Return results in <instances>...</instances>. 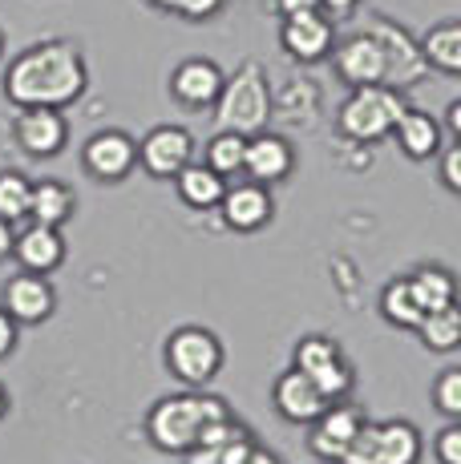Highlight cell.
<instances>
[{"instance_id": "obj_25", "label": "cell", "mask_w": 461, "mask_h": 464, "mask_svg": "<svg viewBox=\"0 0 461 464\" xmlns=\"http://www.w3.org/2000/svg\"><path fill=\"white\" fill-rule=\"evenodd\" d=\"M413 287V299L421 311H437V307H449V303H457V279L454 271H446V266H417L413 275H405Z\"/></svg>"}, {"instance_id": "obj_33", "label": "cell", "mask_w": 461, "mask_h": 464, "mask_svg": "<svg viewBox=\"0 0 461 464\" xmlns=\"http://www.w3.org/2000/svg\"><path fill=\"white\" fill-rule=\"evenodd\" d=\"M336 464H377V420H360Z\"/></svg>"}, {"instance_id": "obj_31", "label": "cell", "mask_w": 461, "mask_h": 464, "mask_svg": "<svg viewBox=\"0 0 461 464\" xmlns=\"http://www.w3.org/2000/svg\"><path fill=\"white\" fill-rule=\"evenodd\" d=\"M340 343L336 339H328V335H304L296 343V368L299 372H316V368H324V363H332V360H340Z\"/></svg>"}, {"instance_id": "obj_6", "label": "cell", "mask_w": 461, "mask_h": 464, "mask_svg": "<svg viewBox=\"0 0 461 464\" xmlns=\"http://www.w3.org/2000/svg\"><path fill=\"white\" fill-rule=\"evenodd\" d=\"M368 33L380 41V49H385V85L388 89H409L421 82V73L429 65H425V57H421V44H417L401 24L377 16V21L368 24Z\"/></svg>"}, {"instance_id": "obj_14", "label": "cell", "mask_w": 461, "mask_h": 464, "mask_svg": "<svg viewBox=\"0 0 461 464\" xmlns=\"http://www.w3.org/2000/svg\"><path fill=\"white\" fill-rule=\"evenodd\" d=\"M296 169V150H291L288 138L280 133H251L243 146V174L251 182H263V186H276L283 178Z\"/></svg>"}, {"instance_id": "obj_2", "label": "cell", "mask_w": 461, "mask_h": 464, "mask_svg": "<svg viewBox=\"0 0 461 464\" xmlns=\"http://www.w3.org/2000/svg\"><path fill=\"white\" fill-rule=\"evenodd\" d=\"M230 408L223 396H211L207 388H186L174 396H162L154 408L146 412V440L158 452L182 457L211 424L227 420Z\"/></svg>"}, {"instance_id": "obj_12", "label": "cell", "mask_w": 461, "mask_h": 464, "mask_svg": "<svg viewBox=\"0 0 461 464\" xmlns=\"http://www.w3.org/2000/svg\"><path fill=\"white\" fill-rule=\"evenodd\" d=\"M255 436H251V428H243L239 420H219V424H211L207 432L199 436V440L191 444V449L182 452V460L186 464H239L247 457V452L255 449Z\"/></svg>"}, {"instance_id": "obj_1", "label": "cell", "mask_w": 461, "mask_h": 464, "mask_svg": "<svg viewBox=\"0 0 461 464\" xmlns=\"http://www.w3.org/2000/svg\"><path fill=\"white\" fill-rule=\"evenodd\" d=\"M90 85L85 57L74 41H41L29 44L5 73V97L25 110V105H49L65 110Z\"/></svg>"}, {"instance_id": "obj_18", "label": "cell", "mask_w": 461, "mask_h": 464, "mask_svg": "<svg viewBox=\"0 0 461 464\" xmlns=\"http://www.w3.org/2000/svg\"><path fill=\"white\" fill-rule=\"evenodd\" d=\"M13 258L21 263V271L53 275L61 263H65V238H61L57 227L29 222L25 230H16L13 235Z\"/></svg>"}, {"instance_id": "obj_24", "label": "cell", "mask_w": 461, "mask_h": 464, "mask_svg": "<svg viewBox=\"0 0 461 464\" xmlns=\"http://www.w3.org/2000/svg\"><path fill=\"white\" fill-rule=\"evenodd\" d=\"M417 44H421L425 65H433L437 73H446V77H457L461 73V24L457 21L433 24V29L425 33Z\"/></svg>"}, {"instance_id": "obj_28", "label": "cell", "mask_w": 461, "mask_h": 464, "mask_svg": "<svg viewBox=\"0 0 461 464\" xmlns=\"http://www.w3.org/2000/svg\"><path fill=\"white\" fill-rule=\"evenodd\" d=\"M243 146H247L243 133L219 130L215 138L207 141V150H202V162L215 169L219 178H239L243 174Z\"/></svg>"}, {"instance_id": "obj_40", "label": "cell", "mask_w": 461, "mask_h": 464, "mask_svg": "<svg viewBox=\"0 0 461 464\" xmlns=\"http://www.w3.org/2000/svg\"><path fill=\"white\" fill-rule=\"evenodd\" d=\"M446 126H449V138H461V102H449V110H446Z\"/></svg>"}, {"instance_id": "obj_17", "label": "cell", "mask_w": 461, "mask_h": 464, "mask_svg": "<svg viewBox=\"0 0 461 464\" xmlns=\"http://www.w3.org/2000/svg\"><path fill=\"white\" fill-rule=\"evenodd\" d=\"M360 420H365V412H360L357 404H344V400L328 404L324 412L312 420V452L324 464H336L340 460V452L348 449L352 432L360 428Z\"/></svg>"}, {"instance_id": "obj_42", "label": "cell", "mask_w": 461, "mask_h": 464, "mask_svg": "<svg viewBox=\"0 0 461 464\" xmlns=\"http://www.w3.org/2000/svg\"><path fill=\"white\" fill-rule=\"evenodd\" d=\"M5 412H8V392H5V383H0V420H5Z\"/></svg>"}, {"instance_id": "obj_9", "label": "cell", "mask_w": 461, "mask_h": 464, "mask_svg": "<svg viewBox=\"0 0 461 464\" xmlns=\"http://www.w3.org/2000/svg\"><path fill=\"white\" fill-rule=\"evenodd\" d=\"M280 44L288 57L304 61H320L332 53V21L320 13V8H299V13H283V24H280Z\"/></svg>"}, {"instance_id": "obj_41", "label": "cell", "mask_w": 461, "mask_h": 464, "mask_svg": "<svg viewBox=\"0 0 461 464\" xmlns=\"http://www.w3.org/2000/svg\"><path fill=\"white\" fill-rule=\"evenodd\" d=\"M299 8H320V0H280V13H299Z\"/></svg>"}, {"instance_id": "obj_30", "label": "cell", "mask_w": 461, "mask_h": 464, "mask_svg": "<svg viewBox=\"0 0 461 464\" xmlns=\"http://www.w3.org/2000/svg\"><path fill=\"white\" fill-rule=\"evenodd\" d=\"M308 376H312V383L324 392L328 400H332V404H336V400L348 396L352 383H357V376H352V363L344 360V355H340V360H332V363H324V368L308 372Z\"/></svg>"}, {"instance_id": "obj_37", "label": "cell", "mask_w": 461, "mask_h": 464, "mask_svg": "<svg viewBox=\"0 0 461 464\" xmlns=\"http://www.w3.org/2000/svg\"><path fill=\"white\" fill-rule=\"evenodd\" d=\"M16 319L8 315L5 307H0V360H8V355H13V347H16Z\"/></svg>"}, {"instance_id": "obj_10", "label": "cell", "mask_w": 461, "mask_h": 464, "mask_svg": "<svg viewBox=\"0 0 461 464\" xmlns=\"http://www.w3.org/2000/svg\"><path fill=\"white\" fill-rule=\"evenodd\" d=\"M82 166L90 169L97 182H122V178H130L138 166V141L122 130H102L85 141Z\"/></svg>"}, {"instance_id": "obj_20", "label": "cell", "mask_w": 461, "mask_h": 464, "mask_svg": "<svg viewBox=\"0 0 461 464\" xmlns=\"http://www.w3.org/2000/svg\"><path fill=\"white\" fill-rule=\"evenodd\" d=\"M393 133H397V146H401L405 158H413V162H429V158H437L441 141H446L441 121L429 118V113H421V110H405L401 121L393 126Z\"/></svg>"}, {"instance_id": "obj_8", "label": "cell", "mask_w": 461, "mask_h": 464, "mask_svg": "<svg viewBox=\"0 0 461 464\" xmlns=\"http://www.w3.org/2000/svg\"><path fill=\"white\" fill-rule=\"evenodd\" d=\"M219 214H223V227L239 230V235H251V230L268 227L271 214H276V198H271V186L263 182H227L223 198H219Z\"/></svg>"}, {"instance_id": "obj_27", "label": "cell", "mask_w": 461, "mask_h": 464, "mask_svg": "<svg viewBox=\"0 0 461 464\" xmlns=\"http://www.w3.org/2000/svg\"><path fill=\"white\" fill-rule=\"evenodd\" d=\"M380 315H385V324H393V327H401V332H413L417 324H421V315L425 311L417 307V299H413V287H409V279H393V283H385V291H380Z\"/></svg>"}, {"instance_id": "obj_19", "label": "cell", "mask_w": 461, "mask_h": 464, "mask_svg": "<svg viewBox=\"0 0 461 464\" xmlns=\"http://www.w3.org/2000/svg\"><path fill=\"white\" fill-rule=\"evenodd\" d=\"M223 89V69L207 57H186L179 69L171 73V93L179 97L186 110H202L211 105Z\"/></svg>"}, {"instance_id": "obj_15", "label": "cell", "mask_w": 461, "mask_h": 464, "mask_svg": "<svg viewBox=\"0 0 461 464\" xmlns=\"http://www.w3.org/2000/svg\"><path fill=\"white\" fill-rule=\"evenodd\" d=\"M336 73L352 89L357 85H385V49L372 33H352L348 41L336 44Z\"/></svg>"}, {"instance_id": "obj_5", "label": "cell", "mask_w": 461, "mask_h": 464, "mask_svg": "<svg viewBox=\"0 0 461 464\" xmlns=\"http://www.w3.org/2000/svg\"><path fill=\"white\" fill-rule=\"evenodd\" d=\"M166 368L171 376L186 383V388H207L211 380L223 372V343H219L215 332L207 327H179V332L166 335Z\"/></svg>"}, {"instance_id": "obj_44", "label": "cell", "mask_w": 461, "mask_h": 464, "mask_svg": "<svg viewBox=\"0 0 461 464\" xmlns=\"http://www.w3.org/2000/svg\"><path fill=\"white\" fill-rule=\"evenodd\" d=\"M0 53H5V37H0Z\"/></svg>"}, {"instance_id": "obj_29", "label": "cell", "mask_w": 461, "mask_h": 464, "mask_svg": "<svg viewBox=\"0 0 461 464\" xmlns=\"http://www.w3.org/2000/svg\"><path fill=\"white\" fill-rule=\"evenodd\" d=\"M29 190L33 182L21 169H0V218L13 222V227L29 218Z\"/></svg>"}, {"instance_id": "obj_11", "label": "cell", "mask_w": 461, "mask_h": 464, "mask_svg": "<svg viewBox=\"0 0 461 464\" xmlns=\"http://www.w3.org/2000/svg\"><path fill=\"white\" fill-rule=\"evenodd\" d=\"M13 138L29 158H57L61 150H65L69 126H65V118H61V110L25 105L13 121Z\"/></svg>"}, {"instance_id": "obj_26", "label": "cell", "mask_w": 461, "mask_h": 464, "mask_svg": "<svg viewBox=\"0 0 461 464\" xmlns=\"http://www.w3.org/2000/svg\"><path fill=\"white\" fill-rule=\"evenodd\" d=\"M417 335H421V343L429 347V352H454L461 343V311L457 303H449V307H437V311H425L421 324L413 327Z\"/></svg>"}, {"instance_id": "obj_7", "label": "cell", "mask_w": 461, "mask_h": 464, "mask_svg": "<svg viewBox=\"0 0 461 464\" xmlns=\"http://www.w3.org/2000/svg\"><path fill=\"white\" fill-rule=\"evenodd\" d=\"M186 162H194V138L182 126H154L138 146V166L158 182H171Z\"/></svg>"}, {"instance_id": "obj_43", "label": "cell", "mask_w": 461, "mask_h": 464, "mask_svg": "<svg viewBox=\"0 0 461 464\" xmlns=\"http://www.w3.org/2000/svg\"><path fill=\"white\" fill-rule=\"evenodd\" d=\"M150 5H154V8H166V13H174V5H179V0H150Z\"/></svg>"}, {"instance_id": "obj_13", "label": "cell", "mask_w": 461, "mask_h": 464, "mask_svg": "<svg viewBox=\"0 0 461 464\" xmlns=\"http://www.w3.org/2000/svg\"><path fill=\"white\" fill-rule=\"evenodd\" d=\"M271 404H276V412L288 424H312L316 416H320L324 408L332 404V400H328L324 392L316 388L308 372L291 368V372H283V376L271 383Z\"/></svg>"}, {"instance_id": "obj_21", "label": "cell", "mask_w": 461, "mask_h": 464, "mask_svg": "<svg viewBox=\"0 0 461 464\" xmlns=\"http://www.w3.org/2000/svg\"><path fill=\"white\" fill-rule=\"evenodd\" d=\"M77 210V198L74 190H69L65 182H57V178H41V182H33L29 190V222H41V227H65L69 218H74Z\"/></svg>"}, {"instance_id": "obj_3", "label": "cell", "mask_w": 461, "mask_h": 464, "mask_svg": "<svg viewBox=\"0 0 461 464\" xmlns=\"http://www.w3.org/2000/svg\"><path fill=\"white\" fill-rule=\"evenodd\" d=\"M211 105H215L219 130L243 133V138L260 133L271 118V85L263 65H255V61L239 65L230 77H223V89H219V97Z\"/></svg>"}, {"instance_id": "obj_4", "label": "cell", "mask_w": 461, "mask_h": 464, "mask_svg": "<svg viewBox=\"0 0 461 464\" xmlns=\"http://www.w3.org/2000/svg\"><path fill=\"white\" fill-rule=\"evenodd\" d=\"M409 110L401 97V89L388 85H357L348 93V102L336 113V130L357 146H377L380 138H388L393 126L401 121V113Z\"/></svg>"}, {"instance_id": "obj_22", "label": "cell", "mask_w": 461, "mask_h": 464, "mask_svg": "<svg viewBox=\"0 0 461 464\" xmlns=\"http://www.w3.org/2000/svg\"><path fill=\"white\" fill-rule=\"evenodd\" d=\"M171 182H174L179 198H182L191 210H215V207H219V198H223L227 178H219L207 162H186L179 174L171 178Z\"/></svg>"}, {"instance_id": "obj_35", "label": "cell", "mask_w": 461, "mask_h": 464, "mask_svg": "<svg viewBox=\"0 0 461 464\" xmlns=\"http://www.w3.org/2000/svg\"><path fill=\"white\" fill-rule=\"evenodd\" d=\"M441 154V182L449 194H461V141L449 138V146L437 150Z\"/></svg>"}, {"instance_id": "obj_23", "label": "cell", "mask_w": 461, "mask_h": 464, "mask_svg": "<svg viewBox=\"0 0 461 464\" xmlns=\"http://www.w3.org/2000/svg\"><path fill=\"white\" fill-rule=\"evenodd\" d=\"M421 432L413 420H377V464H421Z\"/></svg>"}, {"instance_id": "obj_38", "label": "cell", "mask_w": 461, "mask_h": 464, "mask_svg": "<svg viewBox=\"0 0 461 464\" xmlns=\"http://www.w3.org/2000/svg\"><path fill=\"white\" fill-rule=\"evenodd\" d=\"M239 464H283V460H280V457H276V452H271V449H263V444H255V449L247 452V457L239 460Z\"/></svg>"}, {"instance_id": "obj_34", "label": "cell", "mask_w": 461, "mask_h": 464, "mask_svg": "<svg viewBox=\"0 0 461 464\" xmlns=\"http://www.w3.org/2000/svg\"><path fill=\"white\" fill-rule=\"evenodd\" d=\"M433 457H437V464H461V424L457 420H449L437 432V440H433Z\"/></svg>"}, {"instance_id": "obj_39", "label": "cell", "mask_w": 461, "mask_h": 464, "mask_svg": "<svg viewBox=\"0 0 461 464\" xmlns=\"http://www.w3.org/2000/svg\"><path fill=\"white\" fill-rule=\"evenodd\" d=\"M13 235H16V227H13V222L0 218V263H5V258L13 255Z\"/></svg>"}, {"instance_id": "obj_32", "label": "cell", "mask_w": 461, "mask_h": 464, "mask_svg": "<svg viewBox=\"0 0 461 464\" xmlns=\"http://www.w3.org/2000/svg\"><path fill=\"white\" fill-rule=\"evenodd\" d=\"M433 404L446 420H461V368L449 363L437 380H433Z\"/></svg>"}, {"instance_id": "obj_36", "label": "cell", "mask_w": 461, "mask_h": 464, "mask_svg": "<svg viewBox=\"0 0 461 464\" xmlns=\"http://www.w3.org/2000/svg\"><path fill=\"white\" fill-rule=\"evenodd\" d=\"M223 5H227V0H179V5H174V13L186 16V21H211V16H215Z\"/></svg>"}, {"instance_id": "obj_16", "label": "cell", "mask_w": 461, "mask_h": 464, "mask_svg": "<svg viewBox=\"0 0 461 464\" xmlns=\"http://www.w3.org/2000/svg\"><path fill=\"white\" fill-rule=\"evenodd\" d=\"M57 307V291L45 275L33 271H16L13 279L5 283V311L16 319V324H45Z\"/></svg>"}]
</instances>
